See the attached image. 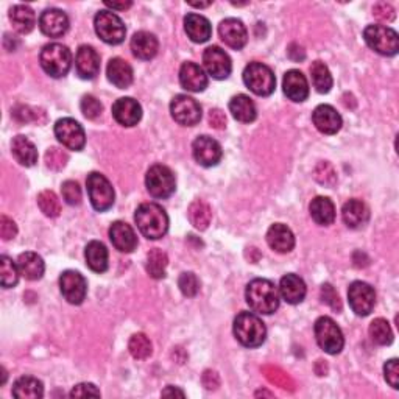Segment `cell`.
Wrapping results in <instances>:
<instances>
[{
    "label": "cell",
    "instance_id": "43",
    "mask_svg": "<svg viewBox=\"0 0 399 399\" xmlns=\"http://www.w3.org/2000/svg\"><path fill=\"white\" fill-rule=\"evenodd\" d=\"M128 349H129V353H132L134 359H137V361H144V359H147V357H150L151 353H153V346H151L150 339L142 332L134 334V336L129 339Z\"/></svg>",
    "mask_w": 399,
    "mask_h": 399
},
{
    "label": "cell",
    "instance_id": "37",
    "mask_svg": "<svg viewBox=\"0 0 399 399\" xmlns=\"http://www.w3.org/2000/svg\"><path fill=\"white\" fill-rule=\"evenodd\" d=\"M13 396L19 399H39L44 396L43 382L31 376H22L14 382Z\"/></svg>",
    "mask_w": 399,
    "mask_h": 399
},
{
    "label": "cell",
    "instance_id": "44",
    "mask_svg": "<svg viewBox=\"0 0 399 399\" xmlns=\"http://www.w3.org/2000/svg\"><path fill=\"white\" fill-rule=\"evenodd\" d=\"M38 206L44 216L55 218L61 214V203L52 191H43L38 195Z\"/></svg>",
    "mask_w": 399,
    "mask_h": 399
},
{
    "label": "cell",
    "instance_id": "19",
    "mask_svg": "<svg viewBox=\"0 0 399 399\" xmlns=\"http://www.w3.org/2000/svg\"><path fill=\"white\" fill-rule=\"evenodd\" d=\"M39 28L46 36L60 38L69 30L68 14L58 8H48L39 18Z\"/></svg>",
    "mask_w": 399,
    "mask_h": 399
},
{
    "label": "cell",
    "instance_id": "21",
    "mask_svg": "<svg viewBox=\"0 0 399 399\" xmlns=\"http://www.w3.org/2000/svg\"><path fill=\"white\" fill-rule=\"evenodd\" d=\"M110 239L114 248L120 253H133L137 248V235L125 222H114L110 228Z\"/></svg>",
    "mask_w": 399,
    "mask_h": 399
},
{
    "label": "cell",
    "instance_id": "20",
    "mask_svg": "<svg viewBox=\"0 0 399 399\" xmlns=\"http://www.w3.org/2000/svg\"><path fill=\"white\" fill-rule=\"evenodd\" d=\"M75 69L80 78L92 80L100 72V56L91 46H81L75 56Z\"/></svg>",
    "mask_w": 399,
    "mask_h": 399
},
{
    "label": "cell",
    "instance_id": "24",
    "mask_svg": "<svg viewBox=\"0 0 399 399\" xmlns=\"http://www.w3.org/2000/svg\"><path fill=\"white\" fill-rule=\"evenodd\" d=\"M282 89L292 102H304L309 97V85L303 72L292 69L286 72L282 80Z\"/></svg>",
    "mask_w": 399,
    "mask_h": 399
},
{
    "label": "cell",
    "instance_id": "42",
    "mask_svg": "<svg viewBox=\"0 0 399 399\" xmlns=\"http://www.w3.org/2000/svg\"><path fill=\"white\" fill-rule=\"evenodd\" d=\"M370 337L381 346H387L393 341V331L390 328V324L384 319L373 320L370 324Z\"/></svg>",
    "mask_w": 399,
    "mask_h": 399
},
{
    "label": "cell",
    "instance_id": "26",
    "mask_svg": "<svg viewBox=\"0 0 399 399\" xmlns=\"http://www.w3.org/2000/svg\"><path fill=\"white\" fill-rule=\"evenodd\" d=\"M129 46H132V50L136 58L144 61L153 60L159 50V43L156 36L149 33V31H137L132 38Z\"/></svg>",
    "mask_w": 399,
    "mask_h": 399
},
{
    "label": "cell",
    "instance_id": "47",
    "mask_svg": "<svg viewBox=\"0 0 399 399\" xmlns=\"http://www.w3.org/2000/svg\"><path fill=\"white\" fill-rule=\"evenodd\" d=\"M178 287H180V290H181L184 297L193 298L200 290V281L197 278V275L192 273V272L183 273L180 276V280H178Z\"/></svg>",
    "mask_w": 399,
    "mask_h": 399
},
{
    "label": "cell",
    "instance_id": "15",
    "mask_svg": "<svg viewBox=\"0 0 399 399\" xmlns=\"http://www.w3.org/2000/svg\"><path fill=\"white\" fill-rule=\"evenodd\" d=\"M192 153L195 161L203 167L217 166L223 156L222 145L209 136H198L192 144Z\"/></svg>",
    "mask_w": 399,
    "mask_h": 399
},
{
    "label": "cell",
    "instance_id": "40",
    "mask_svg": "<svg viewBox=\"0 0 399 399\" xmlns=\"http://www.w3.org/2000/svg\"><path fill=\"white\" fill-rule=\"evenodd\" d=\"M169 264L167 255L159 248H153L147 256V273L153 280H162L166 276V268Z\"/></svg>",
    "mask_w": 399,
    "mask_h": 399
},
{
    "label": "cell",
    "instance_id": "1",
    "mask_svg": "<svg viewBox=\"0 0 399 399\" xmlns=\"http://www.w3.org/2000/svg\"><path fill=\"white\" fill-rule=\"evenodd\" d=\"M134 222L141 234L149 240H158L164 238L169 231V217L166 211L156 203H142L136 209Z\"/></svg>",
    "mask_w": 399,
    "mask_h": 399
},
{
    "label": "cell",
    "instance_id": "3",
    "mask_svg": "<svg viewBox=\"0 0 399 399\" xmlns=\"http://www.w3.org/2000/svg\"><path fill=\"white\" fill-rule=\"evenodd\" d=\"M233 331L239 344L247 348H257L267 339L265 323L251 312H240L235 316Z\"/></svg>",
    "mask_w": 399,
    "mask_h": 399
},
{
    "label": "cell",
    "instance_id": "32",
    "mask_svg": "<svg viewBox=\"0 0 399 399\" xmlns=\"http://www.w3.org/2000/svg\"><path fill=\"white\" fill-rule=\"evenodd\" d=\"M18 267H19L21 275L28 281L41 280L46 270V264H44L43 257L33 253V251H27V253L19 255Z\"/></svg>",
    "mask_w": 399,
    "mask_h": 399
},
{
    "label": "cell",
    "instance_id": "48",
    "mask_svg": "<svg viewBox=\"0 0 399 399\" xmlns=\"http://www.w3.org/2000/svg\"><path fill=\"white\" fill-rule=\"evenodd\" d=\"M314 175H315V180L319 181L320 184H323V186L332 187L334 184L337 183V174H336V170H334V167L329 164V162H326V161L319 162V166L315 167Z\"/></svg>",
    "mask_w": 399,
    "mask_h": 399
},
{
    "label": "cell",
    "instance_id": "4",
    "mask_svg": "<svg viewBox=\"0 0 399 399\" xmlns=\"http://www.w3.org/2000/svg\"><path fill=\"white\" fill-rule=\"evenodd\" d=\"M41 68L52 78H61L68 75L72 66V53L66 46L53 43L47 44L39 56Z\"/></svg>",
    "mask_w": 399,
    "mask_h": 399
},
{
    "label": "cell",
    "instance_id": "34",
    "mask_svg": "<svg viewBox=\"0 0 399 399\" xmlns=\"http://www.w3.org/2000/svg\"><path fill=\"white\" fill-rule=\"evenodd\" d=\"M86 265L95 273H105L108 270V250L99 240H92L87 243L86 251Z\"/></svg>",
    "mask_w": 399,
    "mask_h": 399
},
{
    "label": "cell",
    "instance_id": "18",
    "mask_svg": "<svg viewBox=\"0 0 399 399\" xmlns=\"http://www.w3.org/2000/svg\"><path fill=\"white\" fill-rule=\"evenodd\" d=\"M112 116L120 125L134 127L142 119V108L132 97H122L112 105Z\"/></svg>",
    "mask_w": 399,
    "mask_h": 399
},
{
    "label": "cell",
    "instance_id": "50",
    "mask_svg": "<svg viewBox=\"0 0 399 399\" xmlns=\"http://www.w3.org/2000/svg\"><path fill=\"white\" fill-rule=\"evenodd\" d=\"M63 198L70 206H78L81 203V187L77 181H64L61 186Z\"/></svg>",
    "mask_w": 399,
    "mask_h": 399
},
{
    "label": "cell",
    "instance_id": "5",
    "mask_svg": "<svg viewBox=\"0 0 399 399\" xmlns=\"http://www.w3.org/2000/svg\"><path fill=\"white\" fill-rule=\"evenodd\" d=\"M243 81L251 92L259 97H268L276 89V77L273 70L262 63H250L243 70Z\"/></svg>",
    "mask_w": 399,
    "mask_h": 399
},
{
    "label": "cell",
    "instance_id": "11",
    "mask_svg": "<svg viewBox=\"0 0 399 399\" xmlns=\"http://www.w3.org/2000/svg\"><path fill=\"white\" fill-rule=\"evenodd\" d=\"M55 136L60 144L69 150L80 151L86 144L85 129L75 119L64 117L55 124Z\"/></svg>",
    "mask_w": 399,
    "mask_h": 399
},
{
    "label": "cell",
    "instance_id": "53",
    "mask_svg": "<svg viewBox=\"0 0 399 399\" xmlns=\"http://www.w3.org/2000/svg\"><path fill=\"white\" fill-rule=\"evenodd\" d=\"M373 14H374V18H376L379 22H384V23L392 22L395 19V16H396L395 8L390 5V4H387V2H379V4L374 5Z\"/></svg>",
    "mask_w": 399,
    "mask_h": 399
},
{
    "label": "cell",
    "instance_id": "49",
    "mask_svg": "<svg viewBox=\"0 0 399 399\" xmlns=\"http://www.w3.org/2000/svg\"><path fill=\"white\" fill-rule=\"evenodd\" d=\"M80 108H81V112H83V116L89 120H94L97 119L102 114L103 111V107H102V103L95 99L94 95H85L83 99H81V103H80Z\"/></svg>",
    "mask_w": 399,
    "mask_h": 399
},
{
    "label": "cell",
    "instance_id": "6",
    "mask_svg": "<svg viewBox=\"0 0 399 399\" xmlns=\"http://www.w3.org/2000/svg\"><path fill=\"white\" fill-rule=\"evenodd\" d=\"M366 46L384 56H395L399 52V36L393 28L385 26H368L363 30Z\"/></svg>",
    "mask_w": 399,
    "mask_h": 399
},
{
    "label": "cell",
    "instance_id": "58",
    "mask_svg": "<svg viewBox=\"0 0 399 399\" xmlns=\"http://www.w3.org/2000/svg\"><path fill=\"white\" fill-rule=\"evenodd\" d=\"M203 385H205L208 390H217L220 385V378L216 371H205L203 374Z\"/></svg>",
    "mask_w": 399,
    "mask_h": 399
},
{
    "label": "cell",
    "instance_id": "55",
    "mask_svg": "<svg viewBox=\"0 0 399 399\" xmlns=\"http://www.w3.org/2000/svg\"><path fill=\"white\" fill-rule=\"evenodd\" d=\"M70 398H87V396H100V390L97 388L94 384H89V382H85V384H78L72 388V392L69 393Z\"/></svg>",
    "mask_w": 399,
    "mask_h": 399
},
{
    "label": "cell",
    "instance_id": "61",
    "mask_svg": "<svg viewBox=\"0 0 399 399\" xmlns=\"http://www.w3.org/2000/svg\"><path fill=\"white\" fill-rule=\"evenodd\" d=\"M213 2H189L191 6H195V8H206L209 6Z\"/></svg>",
    "mask_w": 399,
    "mask_h": 399
},
{
    "label": "cell",
    "instance_id": "17",
    "mask_svg": "<svg viewBox=\"0 0 399 399\" xmlns=\"http://www.w3.org/2000/svg\"><path fill=\"white\" fill-rule=\"evenodd\" d=\"M218 35L223 43L228 47L234 48V50H240V48L247 46L248 41V31L245 26H243V22L234 18H228L220 22Z\"/></svg>",
    "mask_w": 399,
    "mask_h": 399
},
{
    "label": "cell",
    "instance_id": "27",
    "mask_svg": "<svg viewBox=\"0 0 399 399\" xmlns=\"http://www.w3.org/2000/svg\"><path fill=\"white\" fill-rule=\"evenodd\" d=\"M184 30L187 36L191 38V41L197 44H203L209 41L211 35H213V27H211V22L201 14L191 13L184 18Z\"/></svg>",
    "mask_w": 399,
    "mask_h": 399
},
{
    "label": "cell",
    "instance_id": "22",
    "mask_svg": "<svg viewBox=\"0 0 399 399\" xmlns=\"http://www.w3.org/2000/svg\"><path fill=\"white\" fill-rule=\"evenodd\" d=\"M314 125L323 134H336L340 132L344 120L340 114L334 110L331 105H320L312 114Z\"/></svg>",
    "mask_w": 399,
    "mask_h": 399
},
{
    "label": "cell",
    "instance_id": "35",
    "mask_svg": "<svg viewBox=\"0 0 399 399\" xmlns=\"http://www.w3.org/2000/svg\"><path fill=\"white\" fill-rule=\"evenodd\" d=\"M10 21L16 31L27 35L36 26V14L27 5H16L10 10Z\"/></svg>",
    "mask_w": 399,
    "mask_h": 399
},
{
    "label": "cell",
    "instance_id": "28",
    "mask_svg": "<svg viewBox=\"0 0 399 399\" xmlns=\"http://www.w3.org/2000/svg\"><path fill=\"white\" fill-rule=\"evenodd\" d=\"M280 293L281 298L286 301L289 304H299L301 301L304 299L307 289L304 281L299 278V276L289 273L286 276H282V280L280 282Z\"/></svg>",
    "mask_w": 399,
    "mask_h": 399
},
{
    "label": "cell",
    "instance_id": "59",
    "mask_svg": "<svg viewBox=\"0 0 399 399\" xmlns=\"http://www.w3.org/2000/svg\"><path fill=\"white\" fill-rule=\"evenodd\" d=\"M105 5H107L108 8H111V10L124 11V10H127V8L132 6L133 4L132 2H110V0H107V2H105Z\"/></svg>",
    "mask_w": 399,
    "mask_h": 399
},
{
    "label": "cell",
    "instance_id": "10",
    "mask_svg": "<svg viewBox=\"0 0 399 399\" xmlns=\"http://www.w3.org/2000/svg\"><path fill=\"white\" fill-rule=\"evenodd\" d=\"M145 186L153 198H169L176 189V180L169 167L154 164L147 172Z\"/></svg>",
    "mask_w": 399,
    "mask_h": 399
},
{
    "label": "cell",
    "instance_id": "62",
    "mask_svg": "<svg viewBox=\"0 0 399 399\" xmlns=\"http://www.w3.org/2000/svg\"><path fill=\"white\" fill-rule=\"evenodd\" d=\"M257 395H264V396H273L272 393H268V392H257V393H256V396H257Z\"/></svg>",
    "mask_w": 399,
    "mask_h": 399
},
{
    "label": "cell",
    "instance_id": "14",
    "mask_svg": "<svg viewBox=\"0 0 399 399\" xmlns=\"http://www.w3.org/2000/svg\"><path fill=\"white\" fill-rule=\"evenodd\" d=\"M60 289L68 303L80 306L86 298L87 282L81 273L75 270H66L60 276Z\"/></svg>",
    "mask_w": 399,
    "mask_h": 399
},
{
    "label": "cell",
    "instance_id": "46",
    "mask_svg": "<svg viewBox=\"0 0 399 399\" xmlns=\"http://www.w3.org/2000/svg\"><path fill=\"white\" fill-rule=\"evenodd\" d=\"M68 161H69L68 153L58 149V147H50V149L46 151V166L50 170H56V172L63 170L66 167Z\"/></svg>",
    "mask_w": 399,
    "mask_h": 399
},
{
    "label": "cell",
    "instance_id": "16",
    "mask_svg": "<svg viewBox=\"0 0 399 399\" xmlns=\"http://www.w3.org/2000/svg\"><path fill=\"white\" fill-rule=\"evenodd\" d=\"M203 64L208 70V73L216 80H225L231 75L233 63L228 53L217 46L208 47L203 53Z\"/></svg>",
    "mask_w": 399,
    "mask_h": 399
},
{
    "label": "cell",
    "instance_id": "39",
    "mask_svg": "<svg viewBox=\"0 0 399 399\" xmlns=\"http://www.w3.org/2000/svg\"><path fill=\"white\" fill-rule=\"evenodd\" d=\"M311 75H312V83L316 89V92L320 94H328L334 85L332 75L328 69V66L321 61H314L311 66Z\"/></svg>",
    "mask_w": 399,
    "mask_h": 399
},
{
    "label": "cell",
    "instance_id": "56",
    "mask_svg": "<svg viewBox=\"0 0 399 399\" xmlns=\"http://www.w3.org/2000/svg\"><path fill=\"white\" fill-rule=\"evenodd\" d=\"M18 234V226H16L14 220L10 217L2 216L0 217V235H2L4 240H11Z\"/></svg>",
    "mask_w": 399,
    "mask_h": 399
},
{
    "label": "cell",
    "instance_id": "12",
    "mask_svg": "<svg viewBox=\"0 0 399 399\" xmlns=\"http://www.w3.org/2000/svg\"><path fill=\"white\" fill-rule=\"evenodd\" d=\"M170 112L178 124L183 127H193L201 120V107L200 103L189 95L180 94L170 103Z\"/></svg>",
    "mask_w": 399,
    "mask_h": 399
},
{
    "label": "cell",
    "instance_id": "9",
    "mask_svg": "<svg viewBox=\"0 0 399 399\" xmlns=\"http://www.w3.org/2000/svg\"><path fill=\"white\" fill-rule=\"evenodd\" d=\"M86 186H87L89 200H91V205L95 211H99V213H105V211L112 208L116 193H114L112 186L108 181L107 176L99 172L89 174L87 180H86Z\"/></svg>",
    "mask_w": 399,
    "mask_h": 399
},
{
    "label": "cell",
    "instance_id": "36",
    "mask_svg": "<svg viewBox=\"0 0 399 399\" xmlns=\"http://www.w3.org/2000/svg\"><path fill=\"white\" fill-rule=\"evenodd\" d=\"M309 211H311V216L316 225L329 226L336 220V206H334V203L328 197L314 198L311 206H309Z\"/></svg>",
    "mask_w": 399,
    "mask_h": 399
},
{
    "label": "cell",
    "instance_id": "7",
    "mask_svg": "<svg viewBox=\"0 0 399 399\" xmlns=\"http://www.w3.org/2000/svg\"><path fill=\"white\" fill-rule=\"evenodd\" d=\"M315 339L316 344L328 354H339L345 346V339L337 323L329 316H320L315 321Z\"/></svg>",
    "mask_w": 399,
    "mask_h": 399
},
{
    "label": "cell",
    "instance_id": "2",
    "mask_svg": "<svg viewBox=\"0 0 399 399\" xmlns=\"http://www.w3.org/2000/svg\"><path fill=\"white\" fill-rule=\"evenodd\" d=\"M247 303L251 311L262 315H272L280 307V293L268 280H253L245 290Z\"/></svg>",
    "mask_w": 399,
    "mask_h": 399
},
{
    "label": "cell",
    "instance_id": "25",
    "mask_svg": "<svg viewBox=\"0 0 399 399\" xmlns=\"http://www.w3.org/2000/svg\"><path fill=\"white\" fill-rule=\"evenodd\" d=\"M267 243L276 253H290L295 247V235L286 225L275 223L267 231Z\"/></svg>",
    "mask_w": 399,
    "mask_h": 399
},
{
    "label": "cell",
    "instance_id": "23",
    "mask_svg": "<svg viewBox=\"0 0 399 399\" xmlns=\"http://www.w3.org/2000/svg\"><path fill=\"white\" fill-rule=\"evenodd\" d=\"M180 83L189 92H203L208 87V75L198 64L184 63L180 69Z\"/></svg>",
    "mask_w": 399,
    "mask_h": 399
},
{
    "label": "cell",
    "instance_id": "8",
    "mask_svg": "<svg viewBox=\"0 0 399 399\" xmlns=\"http://www.w3.org/2000/svg\"><path fill=\"white\" fill-rule=\"evenodd\" d=\"M94 27H95V33L100 36L103 43L111 46H117L120 43H124L127 35L125 23L112 11L102 10L100 13H97L94 19Z\"/></svg>",
    "mask_w": 399,
    "mask_h": 399
},
{
    "label": "cell",
    "instance_id": "52",
    "mask_svg": "<svg viewBox=\"0 0 399 399\" xmlns=\"http://www.w3.org/2000/svg\"><path fill=\"white\" fill-rule=\"evenodd\" d=\"M11 116L16 122L19 124H28V122L39 120V112H36L33 108L26 107V105H18L11 110Z\"/></svg>",
    "mask_w": 399,
    "mask_h": 399
},
{
    "label": "cell",
    "instance_id": "45",
    "mask_svg": "<svg viewBox=\"0 0 399 399\" xmlns=\"http://www.w3.org/2000/svg\"><path fill=\"white\" fill-rule=\"evenodd\" d=\"M265 378L272 382V384L281 387L282 390H289V392H293L295 390V382L289 376L286 371H282L278 366H272L267 365L262 368Z\"/></svg>",
    "mask_w": 399,
    "mask_h": 399
},
{
    "label": "cell",
    "instance_id": "51",
    "mask_svg": "<svg viewBox=\"0 0 399 399\" xmlns=\"http://www.w3.org/2000/svg\"><path fill=\"white\" fill-rule=\"evenodd\" d=\"M321 301L324 304H328L332 309V311L341 312V301H340L339 293L336 292V289L331 286L329 282L323 284V286H321Z\"/></svg>",
    "mask_w": 399,
    "mask_h": 399
},
{
    "label": "cell",
    "instance_id": "31",
    "mask_svg": "<svg viewBox=\"0 0 399 399\" xmlns=\"http://www.w3.org/2000/svg\"><path fill=\"white\" fill-rule=\"evenodd\" d=\"M11 151L14 159L19 162L21 166L33 167L38 162V150L35 144L26 136H16L11 142Z\"/></svg>",
    "mask_w": 399,
    "mask_h": 399
},
{
    "label": "cell",
    "instance_id": "13",
    "mask_svg": "<svg viewBox=\"0 0 399 399\" xmlns=\"http://www.w3.org/2000/svg\"><path fill=\"white\" fill-rule=\"evenodd\" d=\"M348 301L356 315L366 316L371 314L376 304V293L370 284L354 281L348 290Z\"/></svg>",
    "mask_w": 399,
    "mask_h": 399
},
{
    "label": "cell",
    "instance_id": "33",
    "mask_svg": "<svg viewBox=\"0 0 399 399\" xmlns=\"http://www.w3.org/2000/svg\"><path fill=\"white\" fill-rule=\"evenodd\" d=\"M230 112L233 114V117L235 120L242 122V124H251V122L256 120L257 116L253 100L245 94H239L233 97L230 102Z\"/></svg>",
    "mask_w": 399,
    "mask_h": 399
},
{
    "label": "cell",
    "instance_id": "54",
    "mask_svg": "<svg viewBox=\"0 0 399 399\" xmlns=\"http://www.w3.org/2000/svg\"><path fill=\"white\" fill-rule=\"evenodd\" d=\"M384 373H385V381L390 384V387L398 390L399 388V363L398 359L388 361L384 365Z\"/></svg>",
    "mask_w": 399,
    "mask_h": 399
},
{
    "label": "cell",
    "instance_id": "38",
    "mask_svg": "<svg viewBox=\"0 0 399 399\" xmlns=\"http://www.w3.org/2000/svg\"><path fill=\"white\" fill-rule=\"evenodd\" d=\"M187 216H189L191 223L200 231H205L211 225L213 220V209L203 200H195L191 203L189 209H187Z\"/></svg>",
    "mask_w": 399,
    "mask_h": 399
},
{
    "label": "cell",
    "instance_id": "60",
    "mask_svg": "<svg viewBox=\"0 0 399 399\" xmlns=\"http://www.w3.org/2000/svg\"><path fill=\"white\" fill-rule=\"evenodd\" d=\"M162 396H180V398H184V392L180 388H175V387H167L164 392H162Z\"/></svg>",
    "mask_w": 399,
    "mask_h": 399
},
{
    "label": "cell",
    "instance_id": "57",
    "mask_svg": "<svg viewBox=\"0 0 399 399\" xmlns=\"http://www.w3.org/2000/svg\"><path fill=\"white\" fill-rule=\"evenodd\" d=\"M209 124L216 129H223L226 127V116L222 110H211L209 111Z\"/></svg>",
    "mask_w": 399,
    "mask_h": 399
},
{
    "label": "cell",
    "instance_id": "30",
    "mask_svg": "<svg viewBox=\"0 0 399 399\" xmlns=\"http://www.w3.org/2000/svg\"><path fill=\"white\" fill-rule=\"evenodd\" d=\"M107 75L111 83L119 89H127L133 83V68L122 58H112L108 63Z\"/></svg>",
    "mask_w": 399,
    "mask_h": 399
},
{
    "label": "cell",
    "instance_id": "41",
    "mask_svg": "<svg viewBox=\"0 0 399 399\" xmlns=\"http://www.w3.org/2000/svg\"><path fill=\"white\" fill-rule=\"evenodd\" d=\"M19 267L8 256L0 257V282L4 289H11L19 282Z\"/></svg>",
    "mask_w": 399,
    "mask_h": 399
},
{
    "label": "cell",
    "instance_id": "29",
    "mask_svg": "<svg viewBox=\"0 0 399 399\" xmlns=\"http://www.w3.org/2000/svg\"><path fill=\"white\" fill-rule=\"evenodd\" d=\"M341 217H344V222L348 228L357 230V228H361L368 222L370 211L363 201L353 198L346 201L344 208H341Z\"/></svg>",
    "mask_w": 399,
    "mask_h": 399
}]
</instances>
